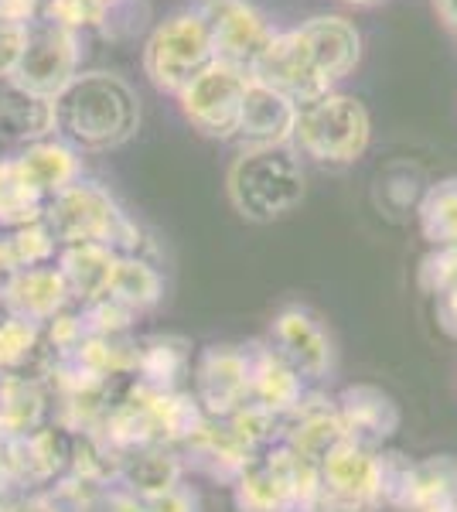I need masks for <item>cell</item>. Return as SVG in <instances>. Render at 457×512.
<instances>
[{
    "label": "cell",
    "mask_w": 457,
    "mask_h": 512,
    "mask_svg": "<svg viewBox=\"0 0 457 512\" xmlns=\"http://www.w3.org/2000/svg\"><path fill=\"white\" fill-rule=\"evenodd\" d=\"M362 59V35L342 14H318L301 28L277 31L249 76L280 89L297 106L311 103L355 72Z\"/></svg>",
    "instance_id": "obj_1"
},
{
    "label": "cell",
    "mask_w": 457,
    "mask_h": 512,
    "mask_svg": "<svg viewBox=\"0 0 457 512\" xmlns=\"http://www.w3.org/2000/svg\"><path fill=\"white\" fill-rule=\"evenodd\" d=\"M434 11L440 24H444L451 35H457V0H434Z\"/></svg>",
    "instance_id": "obj_38"
},
{
    "label": "cell",
    "mask_w": 457,
    "mask_h": 512,
    "mask_svg": "<svg viewBox=\"0 0 457 512\" xmlns=\"http://www.w3.org/2000/svg\"><path fill=\"white\" fill-rule=\"evenodd\" d=\"M191 345L178 335H151L137 342V383L157 386V390H181L191 379Z\"/></svg>",
    "instance_id": "obj_23"
},
{
    "label": "cell",
    "mask_w": 457,
    "mask_h": 512,
    "mask_svg": "<svg viewBox=\"0 0 457 512\" xmlns=\"http://www.w3.org/2000/svg\"><path fill=\"white\" fill-rule=\"evenodd\" d=\"M318 472H321V495L382 509V502H379V451L362 448V444H355V441H345L321 461Z\"/></svg>",
    "instance_id": "obj_14"
},
{
    "label": "cell",
    "mask_w": 457,
    "mask_h": 512,
    "mask_svg": "<svg viewBox=\"0 0 457 512\" xmlns=\"http://www.w3.org/2000/svg\"><path fill=\"white\" fill-rule=\"evenodd\" d=\"M48 386L35 376H0V434L21 437L48 424Z\"/></svg>",
    "instance_id": "obj_24"
},
{
    "label": "cell",
    "mask_w": 457,
    "mask_h": 512,
    "mask_svg": "<svg viewBox=\"0 0 457 512\" xmlns=\"http://www.w3.org/2000/svg\"><path fill=\"white\" fill-rule=\"evenodd\" d=\"M246 86H249V72L215 59L209 69L198 72L174 99L181 106V117L202 137L236 140Z\"/></svg>",
    "instance_id": "obj_9"
},
{
    "label": "cell",
    "mask_w": 457,
    "mask_h": 512,
    "mask_svg": "<svg viewBox=\"0 0 457 512\" xmlns=\"http://www.w3.org/2000/svg\"><path fill=\"white\" fill-rule=\"evenodd\" d=\"M4 308L18 318L45 325V321H52L55 315H62L65 308H72V297H69V287H65L62 274H58V267L48 263V267L21 270L11 294H7Z\"/></svg>",
    "instance_id": "obj_20"
},
{
    "label": "cell",
    "mask_w": 457,
    "mask_h": 512,
    "mask_svg": "<svg viewBox=\"0 0 457 512\" xmlns=\"http://www.w3.org/2000/svg\"><path fill=\"white\" fill-rule=\"evenodd\" d=\"M48 137H55V99H41L18 86H7L0 93V140L28 147Z\"/></svg>",
    "instance_id": "obj_22"
},
{
    "label": "cell",
    "mask_w": 457,
    "mask_h": 512,
    "mask_svg": "<svg viewBox=\"0 0 457 512\" xmlns=\"http://www.w3.org/2000/svg\"><path fill=\"white\" fill-rule=\"evenodd\" d=\"M307 175L294 144L239 147L226 171V195L246 222H277L304 202Z\"/></svg>",
    "instance_id": "obj_3"
},
{
    "label": "cell",
    "mask_w": 457,
    "mask_h": 512,
    "mask_svg": "<svg viewBox=\"0 0 457 512\" xmlns=\"http://www.w3.org/2000/svg\"><path fill=\"white\" fill-rule=\"evenodd\" d=\"M144 512H202V506H198L195 492L185 489V485H174L168 492L144 499Z\"/></svg>",
    "instance_id": "obj_33"
},
{
    "label": "cell",
    "mask_w": 457,
    "mask_h": 512,
    "mask_svg": "<svg viewBox=\"0 0 457 512\" xmlns=\"http://www.w3.org/2000/svg\"><path fill=\"white\" fill-rule=\"evenodd\" d=\"M437 301V321H440V328H444L447 335L457 338V287H451L447 294H440L434 297Z\"/></svg>",
    "instance_id": "obj_36"
},
{
    "label": "cell",
    "mask_w": 457,
    "mask_h": 512,
    "mask_svg": "<svg viewBox=\"0 0 457 512\" xmlns=\"http://www.w3.org/2000/svg\"><path fill=\"white\" fill-rule=\"evenodd\" d=\"M413 472L417 461L403 451H379V502L386 509L406 512L413 492Z\"/></svg>",
    "instance_id": "obj_29"
},
{
    "label": "cell",
    "mask_w": 457,
    "mask_h": 512,
    "mask_svg": "<svg viewBox=\"0 0 457 512\" xmlns=\"http://www.w3.org/2000/svg\"><path fill=\"white\" fill-rule=\"evenodd\" d=\"M0 512H55L45 495H21V499H0Z\"/></svg>",
    "instance_id": "obj_37"
},
{
    "label": "cell",
    "mask_w": 457,
    "mask_h": 512,
    "mask_svg": "<svg viewBox=\"0 0 457 512\" xmlns=\"http://www.w3.org/2000/svg\"><path fill=\"white\" fill-rule=\"evenodd\" d=\"M417 219L430 246H457V178H444L423 192Z\"/></svg>",
    "instance_id": "obj_28"
},
{
    "label": "cell",
    "mask_w": 457,
    "mask_h": 512,
    "mask_svg": "<svg viewBox=\"0 0 457 512\" xmlns=\"http://www.w3.org/2000/svg\"><path fill=\"white\" fill-rule=\"evenodd\" d=\"M246 349H249V403H260V407L277 410V414L294 410L297 400L307 393L304 379L267 342L246 345Z\"/></svg>",
    "instance_id": "obj_19"
},
{
    "label": "cell",
    "mask_w": 457,
    "mask_h": 512,
    "mask_svg": "<svg viewBox=\"0 0 457 512\" xmlns=\"http://www.w3.org/2000/svg\"><path fill=\"white\" fill-rule=\"evenodd\" d=\"M215 62V45L209 24L198 7L171 11L144 41V76L157 93L178 96L191 79Z\"/></svg>",
    "instance_id": "obj_7"
},
{
    "label": "cell",
    "mask_w": 457,
    "mask_h": 512,
    "mask_svg": "<svg viewBox=\"0 0 457 512\" xmlns=\"http://www.w3.org/2000/svg\"><path fill=\"white\" fill-rule=\"evenodd\" d=\"M14 161H18L21 175L28 178V185L35 188L45 202L55 198L62 188H69L72 181L82 178V154L58 137L21 147V151L14 154Z\"/></svg>",
    "instance_id": "obj_18"
},
{
    "label": "cell",
    "mask_w": 457,
    "mask_h": 512,
    "mask_svg": "<svg viewBox=\"0 0 457 512\" xmlns=\"http://www.w3.org/2000/svg\"><path fill=\"white\" fill-rule=\"evenodd\" d=\"M178 454H181V461H185V468L191 465L195 472L209 475L222 485H236L246 461L253 458V451H249L222 420H205L202 431L191 437L188 444H181Z\"/></svg>",
    "instance_id": "obj_16"
},
{
    "label": "cell",
    "mask_w": 457,
    "mask_h": 512,
    "mask_svg": "<svg viewBox=\"0 0 457 512\" xmlns=\"http://www.w3.org/2000/svg\"><path fill=\"white\" fill-rule=\"evenodd\" d=\"M437 512H457V506H447V509H437Z\"/></svg>",
    "instance_id": "obj_40"
},
{
    "label": "cell",
    "mask_w": 457,
    "mask_h": 512,
    "mask_svg": "<svg viewBox=\"0 0 457 512\" xmlns=\"http://www.w3.org/2000/svg\"><path fill=\"white\" fill-rule=\"evenodd\" d=\"M321 472L287 444L256 451L232 485L239 512H314Z\"/></svg>",
    "instance_id": "obj_6"
},
{
    "label": "cell",
    "mask_w": 457,
    "mask_h": 512,
    "mask_svg": "<svg viewBox=\"0 0 457 512\" xmlns=\"http://www.w3.org/2000/svg\"><path fill=\"white\" fill-rule=\"evenodd\" d=\"M447 506H457V461L447 454L417 461L406 512H437Z\"/></svg>",
    "instance_id": "obj_26"
},
{
    "label": "cell",
    "mask_w": 457,
    "mask_h": 512,
    "mask_svg": "<svg viewBox=\"0 0 457 512\" xmlns=\"http://www.w3.org/2000/svg\"><path fill=\"white\" fill-rule=\"evenodd\" d=\"M24 38H28V24L21 21H11L0 14V79H11L14 65L21 59V48H24Z\"/></svg>",
    "instance_id": "obj_32"
},
{
    "label": "cell",
    "mask_w": 457,
    "mask_h": 512,
    "mask_svg": "<svg viewBox=\"0 0 457 512\" xmlns=\"http://www.w3.org/2000/svg\"><path fill=\"white\" fill-rule=\"evenodd\" d=\"M45 226L52 229L58 246L99 243L116 253L144 256V229L99 181L79 178L45 202Z\"/></svg>",
    "instance_id": "obj_4"
},
{
    "label": "cell",
    "mask_w": 457,
    "mask_h": 512,
    "mask_svg": "<svg viewBox=\"0 0 457 512\" xmlns=\"http://www.w3.org/2000/svg\"><path fill=\"white\" fill-rule=\"evenodd\" d=\"M79 59H82L79 31H69L48 18H35L28 24L21 59L14 65L7 86H18L24 93L41 99H55L79 76Z\"/></svg>",
    "instance_id": "obj_8"
},
{
    "label": "cell",
    "mask_w": 457,
    "mask_h": 512,
    "mask_svg": "<svg viewBox=\"0 0 457 512\" xmlns=\"http://www.w3.org/2000/svg\"><path fill=\"white\" fill-rule=\"evenodd\" d=\"M372 140V117L359 96L324 93L311 103L297 106L294 123V151L324 168H348L362 161Z\"/></svg>",
    "instance_id": "obj_5"
},
{
    "label": "cell",
    "mask_w": 457,
    "mask_h": 512,
    "mask_svg": "<svg viewBox=\"0 0 457 512\" xmlns=\"http://www.w3.org/2000/svg\"><path fill=\"white\" fill-rule=\"evenodd\" d=\"M420 287L423 294L440 297L457 287V246H434L420 263Z\"/></svg>",
    "instance_id": "obj_31"
},
{
    "label": "cell",
    "mask_w": 457,
    "mask_h": 512,
    "mask_svg": "<svg viewBox=\"0 0 457 512\" xmlns=\"http://www.w3.org/2000/svg\"><path fill=\"white\" fill-rule=\"evenodd\" d=\"M345 4H352V7H376V4H382V0H345Z\"/></svg>",
    "instance_id": "obj_39"
},
{
    "label": "cell",
    "mask_w": 457,
    "mask_h": 512,
    "mask_svg": "<svg viewBox=\"0 0 457 512\" xmlns=\"http://www.w3.org/2000/svg\"><path fill=\"white\" fill-rule=\"evenodd\" d=\"M181 475H185V461L168 444H151V448L120 454V468H116V482L140 499H151V495L181 485Z\"/></svg>",
    "instance_id": "obj_21"
},
{
    "label": "cell",
    "mask_w": 457,
    "mask_h": 512,
    "mask_svg": "<svg viewBox=\"0 0 457 512\" xmlns=\"http://www.w3.org/2000/svg\"><path fill=\"white\" fill-rule=\"evenodd\" d=\"M116 260H120V253L110 250V246H99V243L62 246L55 267H58V274H62L65 287H69L72 304L82 308V304H93L99 297L110 294Z\"/></svg>",
    "instance_id": "obj_17"
},
{
    "label": "cell",
    "mask_w": 457,
    "mask_h": 512,
    "mask_svg": "<svg viewBox=\"0 0 457 512\" xmlns=\"http://www.w3.org/2000/svg\"><path fill=\"white\" fill-rule=\"evenodd\" d=\"M106 297L127 304L134 315H144V311H151V308L161 304L164 277H161V270L147 260V256L120 253L116 270H113V280H110V294H106Z\"/></svg>",
    "instance_id": "obj_25"
},
{
    "label": "cell",
    "mask_w": 457,
    "mask_h": 512,
    "mask_svg": "<svg viewBox=\"0 0 457 512\" xmlns=\"http://www.w3.org/2000/svg\"><path fill=\"white\" fill-rule=\"evenodd\" d=\"M191 396L209 420H229L249 403V349L209 345L191 366Z\"/></svg>",
    "instance_id": "obj_11"
},
{
    "label": "cell",
    "mask_w": 457,
    "mask_h": 512,
    "mask_svg": "<svg viewBox=\"0 0 457 512\" xmlns=\"http://www.w3.org/2000/svg\"><path fill=\"white\" fill-rule=\"evenodd\" d=\"M140 130V96L123 76L106 69L79 72L55 96V137L79 154L116 151Z\"/></svg>",
    "instance_id": "obj_2"
},
{
    "label": "cell",
    "mask_w": 457,
    "mask_h": 512,
    "mask_svg": "<svg viewBox=\"0 0 457 512\" xmlns=\"http://www.w3.org/2000/svg\"><path fill=\"white\" fill-rule=\"evenodd\" d=\"M21 270L24 267H21L18 253H14L11 236L0 233V304L7 301V294H11V287H14V280H18Z\"/></svg>",
    "instance_id": "obj_34"
},
{
    "label": "cell",
    "mask_w": 457,
    "mask_h": 512,
    "mask_svg": "<svg viewBox=\"0 0 457 512\" xmlns=\"http://www.w3.org/2000/svg\"><path fill=\"white\" fill-rule=\"evenodd\" d=\"M7 236H11L14 253H18V260H21L24 270L48 267V263L58 260V250H62V246H58V239H55V233L45 226V219L28 222V226L14 229V233H7Z\"/></svg>",
    "instance_id": "obj_30"
},
{
    "label": "cell",
    "mask_w": 457,
    "mask_h": 512,
    "mask_svg": "<svg viewBox=\"0 0 457 512\" xmlns=\"http://www.w3.org/2000/svg\"><path fill=\"white\" fill-rule=\"evenodd\" d=\"M41 4L45 0H0V14L11 21L31 24L35 18H41Z\"/></svg>",
    "instance_id": "obj_35"
},
{
    "label": "cell",
    "mask_w": 457,
    "mask_h": 512,
    "mask_svg": "<svg viewBox=\"0 0 457 512\" xmlns=\"http://www.w3.org/2000/svg\"><path fill=\"white\" fill-rule=\"evenodd\" d=\"M297 103L280 89L249 76L243 110H239L236 144L239 147H284L294 140Z\"/></svg>",
    "instance_id": "obj_13"
},
{
    "label": "cell",
    "mask_w": 457,
    "mask_h": 512,
    "mask_svg": "<svg viewBox=\"0 0 457 512\" xmlns=\"http://www.w3.org/2000/svg\"><path fill=\"white\" fill-rule=\"evenodd\" d=\"M41 216H45V198L28 185L18 161L0 158V229L14 233L28 222H38Z\"/></svg>",
    "instance_id": "obj_27"
},
{
    "label": "cell",
    "mask_w": 457,
    "mask_h": 512,
    "mask_svg": "<svg viewBox=\"0 0 457 512\" xmlns=\"http://www.w3.org/2000/svg\"><path fill=\"white\" fill-rule=\"evenodd\" d=\"M195 7L205 18V24H209L215 59L236 65L243 72H253L260 55L277 38L267 14L249 4V0H198Z\"/></svg>",
    "instance_id": "obj_10"
},
{
    "label": "cell",
    "mask_w": 457,
    "mask_h": 512,
    "mask_svg": "<svg viewBox=\"0 0 457 512\" xmlns=\"http://www.w3.org/2000/svg\"><path fill=\"white\" fill-rule=\"evenodd\" d=\"M338 414L345 420L348 441L362 444V448L379 451L396 431H400V407L386 390L369 383L345 386L338 393Z\"/></svg>",
    "instance_id": "obj_15"
},
{
    "label": "cell",
    "mask_w": 457,
    "mask_h": 512,
    "mask_svg": "<svg viewBox=\"0 0 457 512\" xmlns=\"http://www.w3.org/2000/svg\"><path fill=\"white\" fill-rule=\"evenodd\" d=\"M267 345L301 379H324L335 369V342L321 318L307 308H284L270 325Z\"/></svg>",
    "instance_id": "obj_12"
}]
</instances>
